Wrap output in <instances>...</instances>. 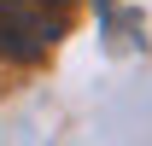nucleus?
Here are the masks:
<instances>
[{"instance_id":"f257e3e1","label":"nucleus","mask_w":152,"mask_h":146,"mask_svg":"<svg viewBox=\"0 0 152 146\" xmlns=\"http://www.w3.org/2000/svg\"><path fill=\"white\" fill-rule=\"evenodd\" d=\"M64 35V12L47 0H0V53L29 64V58L53 53V41Z\"/></svg>"}]
</instances>
